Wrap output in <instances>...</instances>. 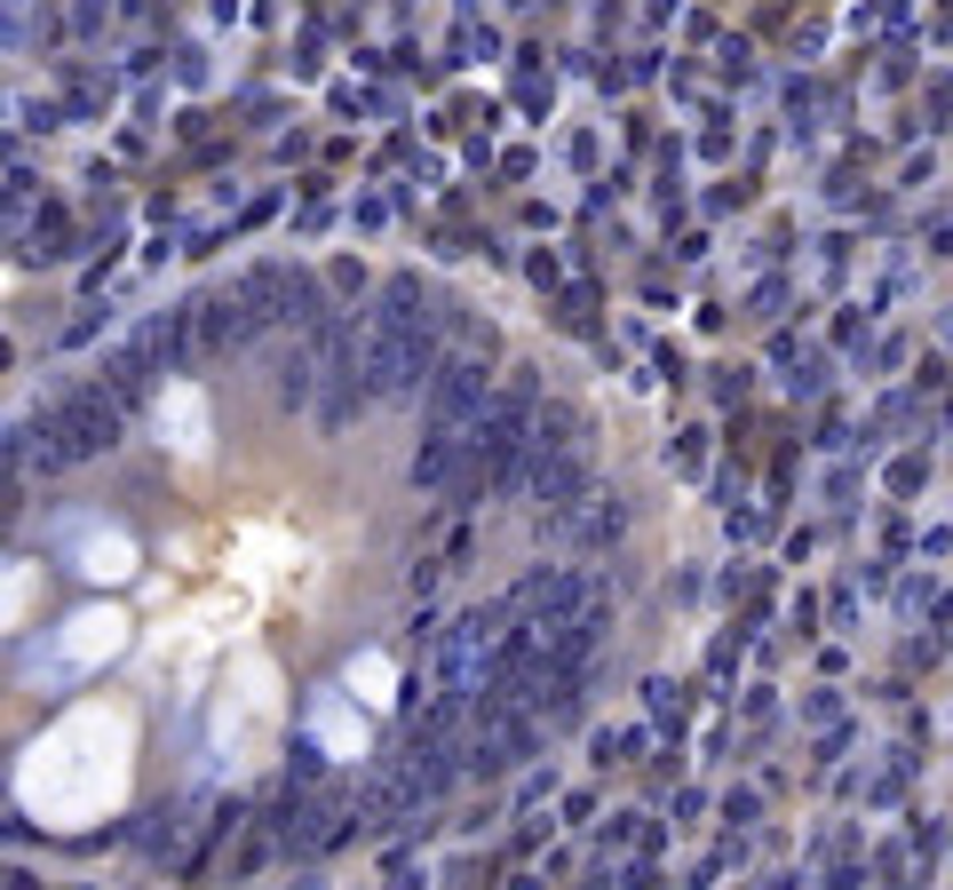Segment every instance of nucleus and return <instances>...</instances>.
I'll return each instance as SVG.
<instances>
[{
    "mask_svg": "<svg viewBox=\"0 0 953 890\" xmlns=\"http://www.w3.org/2000/svg\"><path fill=\"white\" fill-rule=\"evenodd\" d=\"M429 374V318H422V286L397 279L382 286V303L358 334V382L374 398H406V390Z\"/></svg>",
    "mask_w": 953,
    "mask_h": 890,
    "instance_id": "1",
    "label": "nucleus"
},
{
    "mask_svg": "<svg viewBox=\"0 0 953 890\" xmlns=\"http://www.w3.org/2000/svg\"><path fill=\"white\" fill-rule=\"evenodd\" d=\"M120 429H128V398L112 382H88V390H72L64 406H48L32 422V469H72L88 454H104Z\"/></svg>",
    "mask_w": 953,
    "mask_h": 890,
    "instance_id": "2",
    "label": "nucleus"
},
{
    "mask_svg": "<svg viewBox=\"0 0 953 890\" xmlns=\"http://www.w3.org/2000/svg\"><path fill=\"white\" fill-rule=\"evenodd\" d=\"M477 414H485V358H454V366L437 374V390H429V437H422V462H414L422 485L454 477V462L469 454Z\"/></svg>",
    "mask_w": 953,
    "mask_h": 890,
    "instance_id": "3",
    "label": "nucleus"
},
{
    "mask_svg": "<svg viewBox=\"0 0 953 890\" xmlns=\"http://www.w3.org/2000/svg\"><path fill=\"white\" fill-rule=\"evenodd\" d=\"M525 462H533V493L540 502H572L580 477H588V445H580V414L565 406H540L533 437H525Z\"/></svg>",
    "mask_w": 953,
    "mask_h": 890,
    "instance_id": "4",
    "label": "nucleus"
},
{
    "mask_svg": "<svg viewBox=\"0 0 953 890\" xmlns=\"http://www.w3.org/2000/svg\"><path fill=\"white\" fill-rule=\"evenodd\" d=\"M525 437H533V390L493 398V406L477 414V429H469V477H477V485H500V477L517 469Z\"/></svg>",
    "mask_w": 953,
    "mask_h": 890,
    "instance_id": "5",
    "label": "nucleus"
}]
</instances>
